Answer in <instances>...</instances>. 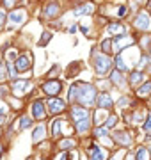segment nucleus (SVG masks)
I'll use <instances>...</instances> for the list:
<instances>
[{
  "label": "nucleus",
  "mask_w": 151,
  "mask_h": 160,
  "mask_svg": "<svg viewBox=\"0 0 151 160\" xmlns=\"http://www.w3.org/2000/svg\"><path fill=\"white\" fill-rule=\"evenodd\" d=\"M116 123H117V116L116 114H109V118L105 119V126L110 130V128H114L116 126Z\"/></svg>",
  "instance_id": "33"
},
{
  "label": "nucleus",
  "mask_w": 151,
  "mask_h": 160,
  "mask_svg": "<svg viewBox=\"0 0 151 160\" xmlns=\"http://www.w3.org/2000/svg\"><path fill=\"white\" fill-rule=\"evenodd\" d=\"M2 2V6L6 7V9H14L18 4V0H0Z\"/></svg>",
  "instance_id": "38"
},
{
  "label": "nucleus",
  "mask_w": 151,
  "mask_h": 160,
  "mask_svg": "<svg viewBox=\"0 0 151 160\" xmlns=\"http://www.w3.org/2000/svg\"><path fill=\"white\" fill-rule=\"evenodd\" d=\"M50 39H52V32H50V30H45V32L41 34V39L37 41V46H41V48L46 46L48 43H50Z\"/></svg>",
  "instance_id": "28"
},
{
  "label": "nucleus",
  "mask_w": 151,
  "mask_h": 160,
  "mask_svg": "<svg viewBox=\"0 0 151 160\" xmlns=\"http://www.w3.org/2000/svg\"><path fill=\"white\" fill-rule=\"evenodd\" d=\"M41 91L50 98L57 96V94H61V91H62V82L57 80V78H48L41 84Z\"/></svg>",
  "instance_id": "5"
},
{
  "label": "nucleus",
  "mask_w": 151,
  "mask_h": 160,
  "mask_svg": "<svg viewBox=\"0 0 151 160\" xmlns=\"http://www.w3.org/2000/svg\"><path fill=\"white\" fill-rule=\"evenodd\" d=\"M144 80H146V73H144V71L134 69V71L130 73V77H128V84L134 87V89H139V87L144 84Z\"/></svg>",
  "instance_id": "16"
},
{
  "label": "nucleus",
  "mask_w": 151,
  "mask_h": 160,
  "mask_svg": "<svg viewBox=\"0 0 151 160\" xmlns=\"http://www.w3.org/2000/svg\"><path fill=\"white\" fill-rule=\"evenodd\" d=\"M148 53H149V55H151V46H149V50H148Z\"/></svg>",
  "instance_id": "47"
},
{
  "label": "nucleus",
  "mask_w": 151,
  "mask_h": 160,
  "mask_svg": "<svg viewBox=\"0 0 151 160\" xmlns=\"http://www.w3.org/2000/svg\"><path fill=\"white\" fill-rule=\"evenodd\" d=\"M9 80V71H7V62H0V84H6Z\"/></svg>",
  "instance_id": "26"
},
{
  "label": "nucleus",
  "mask_w": 151,
  "mask_h": 160,
  "mask_svg": "<svg viewBox=\"0 0 151 160\" xmlns=\"http://www.w3.org/2000/svg\"><path fill=\"white\" fill-rule=\"evenodd\" d=\"M116 9H117V11H116V16L117 18H126L128 12H130V7H128V6H117Z\"/></svg>",
  "instance_id": "32"
},
{
  "label": "nucleus",
  "mask_w": 151,
  "mask_h": 160,
  "mask_svg": "<svg viewBox=\"0 0 151 160\" xmlns=\"http://www.w3.org/2000/svg\"><path fill=\"white\" fill-rule=\"evenodd\" d=\"M18 57H20V55H16V50H14V48H11V50H6V61H7V62L16 61Z\"/></svg>",
  "instance_id": "35"
},
{
  "label": "nucleus",
  "mask_w": 151,
  "mask_h": 160,
  "mask_svg": "<svg viewBox=\"0 0 151 160\" xmlns=\"http://www.w3.org/2000/svg\"><path fill=\"white\" fill-rule=\"evenodd\" d=\"M144 130L148 133V139H151V114H148V118L144 121Z\"/></svg>",
  "instance_id": "36"
},
{
  "label": "nucleus",
  "mask_w": 151,
  "mask_h": 160,
  "mask_svg": "<svg viewBox=\"0 0 151 160\" xmlns=\"http://www.w3.org/2000/svg\"><path fill=\"white\" fill-rule=\"evenodd\" d=\"M148 6V0H130V7L137 11V9H142V7Z\"/></svg>",
  "instance_id": "31"
},
{
  "label": "nucleus",
  "mask_w": 151,
  "mask_h": 160,
  "mask_svg": "<svg viewBox=\"0 0 151 160\" xmlns=\"http://www.w3.org/2000/svg\"><path fill=\"white\" fill-rule=\"evenodd\" d=\"M59 73V64H53V68L48 71V78H52V77H55V75Z\"/></svg>",
  "instance_id": "41"
},
{
  "label": "nucleus",
  "mask_w": 151,
  "mask_h": 160,
  "mask_svg": "<svg viewBox=\"0 0 151 160\" xmlns=\"http://www.w3.org/2000/svg\"><path fill=\"white\" fill-rule=\"evenodd\" d=\"M107 32L110 36H123L126 34V25L124 23H119V22H110L109 25H107Z\"/></svg>",
  "instance_id": "17"
},
{
  "label": "nucleus",
  "mask_w": 151,
  "mask_h": 160,
  "mask_svg": "<svg viewBox=\"0 0 151 160\" xmlns=\"http://www.w3.org/2000/svg\"><path fill=\"white\" fill-rule=\"evenodd\" d=\"M70 116H71V119H73V123L82 121V119H91V112H89V109L80 107V105H73L71 110H70Z\"/></svg>",
  "instance_id": "14"
},
{
  "label": "nucleus",
  "mask_w": 151,
  "mask_h": 160,
  "mask_svg": "<svg viewBox=\"0 0 151 160\" xmlns=\"http://www.w3.org/2000/svg\"><path fill=\"white\" fill-rule=\"evenodd\" d=\"M73 86H75V100L80 105H84V107L96 105V100H98V96H96L98 94L96 86L89 84V82H76Z\"/></svg>",
  "instance_id": "1"
},
{
  "label": "nucleus",
  "mask_w": 151,
  "mask_h": 160,
  "mask_svg": "<svg viewBox=\"0 0 151 160\" xmlns=\"http://www.w3.org/2000/svg\"><path fill=\"white\" fill-rule=\"evenodd\" d=\"M7 92H9V87L4 86V84H0V98H4Z\"/></svg>",
  "instance_id": "42"
},
{
  "label": "nucleus",
  "mask_w": 151,
  "mask_h": 160,
  "mask_svg": "<svg viewBox=\"0 0 151 160\" xmlns=\"http://www.w3.org/2000/svg\"><path fill=\"white\" fill-rule=\"evenodd\" d=\"M30 112H32V118L36 121H43L46 118V107L41 100H34L32 105H30Z\"/></svg>",
  "instance_id": "12"
},
{
  "label": "nucleus",
  "mask_w": 151,
  "mask_h": 160,
  "mask_svg": "<svg viewBox=\"0 0 151 160\" xmlns=\"http://www.w3.org/2000/svg\"><path fill=\"white\" fill-rule=\"evenodd\" d=\"M94 135L96 137H107L109 135V128L107 126H96L94 128Z\"/></svg>",
  "instance_id": "34"
},
{
  "label": "nucleus",
  "mask_w": 151,
  "mask_h": 160,
  "mask_svg": "<svg viewBox=\"0 0 151 160\" xmlns=\"http://www.w3.org/2000/svg\"><path fill=\"white\" fill-rule=\"evenodd\" d=\"M46 109H48V112H50L52 116H59V114H62L64 110H66V102H64V100H61L59 96L48 98Z\"/></svg>",
  "instance_id": "7"
},
{
  "label": "nucleus",
  "mask_w": 151,
  "mask_h": 160,
  "mask_svg": "<svg viewBox=\"0 0 151 160\" xmlns=\"http://www.w3.org/2000/svg\"><path fill=\"white\" fill-rule=\"evenodd\" d=\"M2 153H4V144L0 142V155H2Z\"/></svg>",
  "instance_id": "45"
},
{
  "label": "nucleus",
  "mask_w": 151,
  "mask_h": 160,
  "mask_svg": "<svg viewBox=\"0 0 151 160\" xmlns=\"http://www.w3.org/2000/svg\"><path fill=\"white\" fill-rule=\"evenodd\" d=\"M134 27L139 32H149L151 30V16L144 11H139L134 18Z\"/></svg>",
  "instance_id": "6"
},
{
  "label": "nucleus",
  "mask_w": 151,
  "mask_h": 160,
  "mask_svg": "<svg viewBox=\"0 0 151 160\" xmlns=\"http://www.w3.org/2000/svg\"><path fill=\"white\" fill-rule=\"evenodd\" d=\"M149 92H151V82H144L139 89H135V94L140 100H146V98L149 96Z\"/></svg>",
  "instance_id": "22"
},
{
  "label": "nucleus",
  "mask_w": 151,
  "mask_h": 160,
  "mask_svg": "<svg viewBox=\"0 0 151 160\" xmlns=\"http://www.w3.org/2000/svg\"><path fill=\"white\" fill-rule=\"evenodd\" d=\"M45 139H46V126L43 125V123H39L34 128V133H32V144H39Z\"/></svg>",
  "instance_id": "19"
},
{
  "label": "nucleus",
  "mask_w": 151,
  "mask_h": 160,
  "mask_svg": "<svg viewBox=\"0 0 151 160\" xmlns=\"http://www.w3.org/2000/svg\"><path fill=\"white\" fill-rule=\"evenodd\" d=\"M96 107H98V109H103V110H110L112 107H114V100H112V96L107 91H103V92H100L98 94Z\"/></svg>",
  "instance_id": "15"
},
{
  "label": "nucleus",
  "mask_w": 151,
  "mask_h": 160,
  "mask_svg": "<svg viewBox=\"0 0 151 160\" xmlns=\"http://www.w3.org/2000/svg\"><path fill=\"white\" fill-rule=\"evenodd\" d=\"M135 41L132 36H116L114 38V52H123V48H132Z\"/></svg>",
  "instance_id": "11"
},
{
  "label": "nucleus",
  "mask_w": 151,
  "mask_h": 160,
  "mask_svg": "<svg viewBox=\"0 0 151 160\" xmlns=\"http://www.w3.org/2000/svg\"><path fill=\"white\" fill-rule=\"evenodd\" d=\"M123 75H124V73H123V71H119V69H116V68L112 69V71H110V78H109L112 86L119 87V89H123V87H124L126 80L123 78Z\"/></svg>",
  "instance_id": "18"
},
{
  "label": "nucleus",
  "mask_w": 151,
  "mask_h": 160,
  "mask_svg": "<svg viewBox=\"0 0 151 160\" xmlns=\"http://www.w3.org/2000/svg\"><path fill=\"white\" fill-rule=\"evenodd\" d=\"M148 157H149V149L144 146H139L135 151V160H148Z\"/></svg>",
  "instance_id": "27"
},
{
  "label": "nucleus",
  "mask_w": 151,
  "mask_h": 160,
  "mask_svg": "<svg viewBox=\"0 0 151 160\" xmlns=\"http://www.w3.org/2000/svg\"><path fill=\"white\" fill-rule=\"evenodd\" d=\"M29 18V11L25 7H14L7 12V29L9 30H16L20 29Z\"/></svg>",
  "instance_id": "3"
},
{
  "label": "nucleus",
  "mask_w": 151,
  "mask_h": 160,
  "mask_svg": "<svg viewBox=\"0 0 151 160\" xmlns=\"http://www.w3.org/2000/svg\"><path fill=\"white\" fill-rule=\"evenodd\" d=\"M124 157H126V151H124V149H119V151H116L109 160H123Z\"/></svg>",
  "instance_id": "39"
},
{
  "label": "nucleus",
  "mask_w": 151,
  "mask_h": 160,
  "mask_svg": "<svg viewBox=\"0 0 151 160\" xmlns=\"http://www.w3.org/2000/svg\"><path fill=\"white\" fill-rule=\"evenodd\" d=\"M59 14H61V6H59L57 0H50L46 6L43 7V18H46V20H53Z\"/></svg>",
  "instance_id": "10"
},
{
  "label": "nucleus",
  "mask_w": 151,
  "mask_h": 160,
  "mask_svg": "<svg viewBox=\"0 0 151 160\" xmlns=\"http://www.w3.org/2000/svg\"><path fill=\"white\" fill-rule=\"evenodd\" d=\"M76 29H80V27H78V25H71L70 29H68V32H70V34H75Z\"/></svg>",
  "instance_id": "44"
},
{
  "label": "nucleus",
  "mask_w": 151,
  "mask_h": 160,
  "mask_svg": "<svg viewBox=\"0 0 151 160\" xmlns=\"http://www.w3.org/2000/svg\"><path fill=\"white\" fill-rule=\"evenodd\" d=\"M148 6H149V7H151V0H148Z\"/></svg>",
  "instance_id": "46"
},
{
  "label": "nucleus",
  "mask_w": 151,
  "mask_h": 160,
  "mask_svg": "<svg viewBox=\"0 0 151 160\" xmlns=\"http://www.w3.org/2000/svg\"><path fill=\"white\" fill-rule=\"evenodd\" d=\"M87 157L89 160H107L109 158V149L100 146V144H93L87 149Z\"/></svg>",
  "instance_id": "9"
},
{
  "label": "nucleus",
  "mask_w": 151,
  "mask_h": 160,
  "mask_svg": "<svg viewBox=\"0 0 151 160\" xmlns=\"http://www.w3.org/2000/svg\"><path fill=\"white\" fill-rule=\"evenodd\" d=\"M96 50H93V55H91V61H93V69L98 77H103V75L110 73L112 69L116 68L114 66V59H110V55H105V53H94Z\"/></svg>",
  "instance_id": "2"
},
{
  "label": "nucleus",
  "mask_w": 151,
  "mask_h": 160,
  "mask_svg": "<svg viewBox=\"0 0 151 160\" xmlns=\"http://www.w3.org/2000/svg\"><path fill=\"white\" fill-rule=\"evenodd\" d=\"M128 105H130V98H128L126 94H123V96L119 98V102H117V107L123 109V107H128Z\"/></svg>",
  "instance_id": "37"
},
{
  "label": "nucleus",
  "mask_w": 151,
  "mask_h": 160,
  "mask_svg": "<svg viewBox=\"0 0 151 160\" xmlns=\"http://www.w3.org/2000/svg\"><path fill=\"white\" fill-rule=\"evenodd\" d=\"M149 16H151V12H149Z\"/></svg>",
  "instance_id": "50"
},
{
  "label": "nucleus",
  "mask_w": 151,
  "mask_h": 160,
  "mask_svg": "<svg viewBox=\"0 0 151 160\" xmlns=\"http://www.w3.org/2000/svg\"><path fill=\"white\" fill-rule=\"evenodd\" d=\"M18 73H30L32 69V55L30 53H20V57L14 61Z\"/></svg>",
  "instance_id": "8"
},
{
  "label": "nucleus",
  "mask_w": 151,
  "mask_h": 160,
  "mask_svg": "<svg viewBox=\"0 0 151 160\" xmlns=\"http://www.w3.org/2000/svg\"><path fill=\"white\" fill-rule=\"evenodd\" d=\"M18 128L20 130H25V128H30V125H32V119H30L29 116H20V119H18Z\"/></svg>",
  "instance_id": "29"
},
{
  "label": "nucleus",
  "mask_w": 151,
  "mask_h": 160,
  "mask_svg": "<svg viewBox=\"0 0 151 160\" xmlns=\"http://www.w3.org/2000/svg\"><path fill=\"white\" fill-rule=\"evenodd\" d=\"M116 144H119L121 148H128V146H132L134 142V139H132V133L128 130H119L114 133V139H112Z\"/></svg>",
  "instance_id": "13"
},
{
  "label": "nucleus",
  "mask_w": 151,
  "mask_h": 160,
  "mask_svg": "<svg viewBox=\"0 0 151 160\" xmlns=\"http://www.w3.org/2000/svg\"><path fill=\"white\" fill-rule=\"evenodd\" d=\"M75 158V153L71 151V149H68V151H61V153L55 157V160H73Z\"/></svg>",
  "instance_id": "30"
},
{
  "label": "nucleus",
  "mask_w": 151,
  "mask_h": 160,
  "mask_svg": "<svg viewBox=\"0 0 151 160\" xmlns=\"http://www.w3.org/2000/svg\"><path fill=\"white\" fill-rule=\"evenodd\" d=\"M32 2H37V0H32Z\"/></svg>",
  "instance_id": "49"
},
{
  "label": "nucleus",
  "mask_w": 151,
  "mask_h": 160,
  "mask_svg": "<svg viewBox=\"0 0 151 160\" xmlns=\"http://www.w3.org/2000/svg\"><path fill=\"white\" fill-rule=\"evenodd\" d=\"M6 23H7V12L0 9V30L4 29V27H7Z\"/></svg>",
  "instance_id": "40"
},
{
  "label": "nucleus",
  "mask_w": 151,
  "mask_h": 160,
  "mask_svg": "<svg viewBox=\"0 0 151 160\" xmlns=\"http://www.w3.org/2000/svg\"><path fill=\"white\" fill-rule=\"evenodd\" d=\"M66 125L64 119H53L52 121V137L53 139H61V128Z\"/></svg>",
  "instance_id": "23"
},
{
  "label": "nucleus",
  "mask_w": 151,
  "mask_h": 160,
  "mask_svg": "<svg viewBox=\"0 0 151 160\" xmlns=\"http://www.w3.org/2000/svg\"><path fill=\"white\" fill-rule=\"evenodd\" d=\"M76 146V141H73L71 137H66V139H62L61 142H59V148L62 149V151H68V149H73Z\"/></svg>",
  "instance_id": "25"
},
{
  "label": "nucleus",
  "mask_w": 151,
  "mask_h": 160,
  "mask_svg": "<svg viewBox=\"0 0 151 160\" xmlns=\"http://www.w3.org/2000/svg\"><path fill=\"white\" fill-rule=\"evenodd\" d=\"M75 128L78 133H87L91 130V119H82V121H76L75 123Z\"/></svg>",
  "instance_id": "24"
},
{
  "label": "nucleus",
  "mask_w": 151,
  "mask_h": 160,
  "mask_svg": "<svg viewBox=\"0 0 151 160\" xmlns=\"http://www.w3.org/2000/svg\"><path fill=\"white\" fill-rule=\"evenodd\" d=\"M148 149H149V155H151V144H149V148H148Z\"/></svg>",
  "instance_id": "48"
},
{
  "label": "nucleus",
  "mask_w": 151,
  "mask_h": 160,
  "mask_svg": "<svg viewBox=\"0 0 151 160\" xmlns=\"http://www.w3.org/2000/svg\"><path fill=\"white\" fill-rule=\"evenodd\" d=\"M32 89H34V84H32L30 80H23V78L11 80V92H12V96L23 98V96H27L29 92H32Z\"/></svg>",
  "instance_id": "4"
},
{
  "label": "nucleus",
  "mask_w": 151,
  "mask_h": 160,
  "mask_svg": "<svg viewBox=\"0 0 151 160\" xmlns=\"http://www.w3.org/2000/svg\"><path fill=\"white\" fill-rule=\"evenodd\" d=\"M100 48H101V53H105V55H112V53H114V39L105 38V39L101 41Z\"/></svg>",
  "instance_id": "21"
},
{
  "label": "nucleus",
  "mask_w": 151,
  "mask_h": 160,
  "mask_svg": "<svg viewBox=\"0 0 151 160\" xmlns=\"http://www.w3.org/2000/svg\"><path fill=\"white\" fill-rule=\"evenodd\" d=\"M82 71V62L80 61H75V62H71L66 69V75H68V78H75L76 75Z\"/></svg>",
  "instance_id": "20"
},
{
  "label": "nucleus",
  "mask_w": 151,
  "mask_h": 160,
  "mask_svg": "<svg viewBox=\"0 0 151 160\" xmlns=\"http://www.w3.org/2000/svg\"><path fill=\"white\" fill-rule=\"evenodd\" d=\"M0 116H7V105L0 102Z\"/></svg>",
  "instance_id": "43"
}]
</instances>
